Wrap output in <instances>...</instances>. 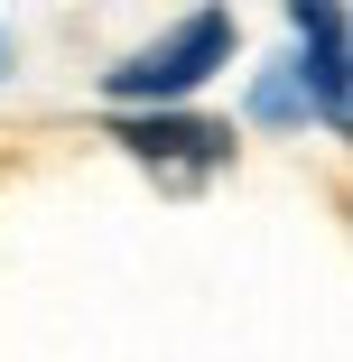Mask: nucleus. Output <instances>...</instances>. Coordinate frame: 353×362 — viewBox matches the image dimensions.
I'll return each instance as SVG.
<instances>
[{"mask_svg": "<svg viewBox=\"0 0 353 362\" xmlns=\"http://www.w3.org/2000/svg\"><path fill=\"white\" fill-rule=\"evenodd\" d=\"M289 28H298V47H307V65H289L298 93H307V112H316L325 130H344V19L325 10V0H298Z\"/></svg>", "mask_w": 353, "mask_h": 362, "instance_id": "nucleus-3", "label": "nucleus"}, {"mask_svg": "<svg viewBox=\"0 0 353 362\" xmlns=\"http://www.w3.org/2000/svg\"><path fill=\"white\" fill-rule=\"evenodd\" d=\"M0 65H10V37H0Z\"/></svg>", "mask_w": 353, "mask_h": 362, "instance_id": "nucleus-4", "label": "nucleus"}, {"mask_svg": "<svg viewBox=\"0 0 353 362\" xmlns=\"http://www.w3.org/2000/svg\"><path fill=\"white\" fill-rule=\"evenodd\" d=\"M233 56V10H195V19H177L168 37H149L139 56H121L112 75H103V93L112 103H177V93H195L214 65Z\"/></svg>", "mask_w": 353, "mask_h": 362, "instance_id": "nucleus-1", "label": "nucleus"}, {"mask_svg": "<svg viewBox=\"0 0 353 362\" xmlns=\"http://www.w3.org/2000/svg\"><path fill=\"white\" fill-rule=\"evenodd\" d=\"M139 168H168V177H204L233 158V130L224 121H195V112H149V121H121L112 130Z\"/></svg>", "mask_w": 353, "mask_h": 362, "instance_id": "nucleus-2", "label": "nucleus"}]
</instances>
